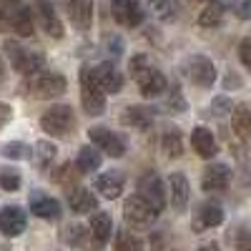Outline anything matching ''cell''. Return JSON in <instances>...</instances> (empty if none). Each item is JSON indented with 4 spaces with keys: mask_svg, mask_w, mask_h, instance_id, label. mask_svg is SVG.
<instances>
[{
    "mask_svg": "<svg viewBox=\"0 0 251 251\" xmlns=\"http://www.w3.org/2000/svg\"><path fill=\"white\" fill-rule=\"evenodd\" d=\"M20 171L18 169H10V166H5V169H0V188H3V191H18L20 188Z\"/></svg>",
    "mask_w": 251,
    "mask_h": 251,
    "instance_id": "obj_35",
    "label": "cell"
},
{
    "mask_svg": "<svg viewBox=\"0 0 251 251\" xmlns=\"http://www.w3.org/2000/svg\"><path fill=\"white\" fill-rule=\"evenodd\" d=\"M28 226V216L20 206H5L0 208V234L13 239V236H20Z\"/></svg>",
    "mask_w": 251,
    "mask_h": 251,
    "instance_id": "obj_14",
    "label": "cell"
},
{
    "mask_svg": "<svg viewBox=\"0 0 251 251\" xmlns=\"http://www.w3.org/2000/svg\"><path fill=\"white\" fill-rule=\"evenodd\" d=\"M239 58L246 66V71H251V38H244L239 43Z\"/></svg>",
    "mask_w": 251,
    "mask_h": 251,
    "instance_id": "obj_40",
    "label": "cell"
},
{
    "mask_svg": "<svg viewBox=\"0 0 251 251\" xmlns=\"http://www.w3.org/2000/svg\"><path fill=\"white\" fill-rule=\"evenodd\" d=\"M231 100H228L226 96H219V98H214L211 100V113L214 116H226V113H231Z\"/></svg>",
    "mask_w": 251,
    "mask_h": 251,
    "instance_id": "obj_38",
    "label": "cell"
},
{
    "mask_svg": "<svg viewBox=\"0 0 251 251\" xmlns=\"http://www.w3.org/2000/svg\"><path fill=\"white\" fill-rule=\"evenodd\" d=\"M28 203H30V211L38 219H46V221H55L63 214L60 201L53 199V196H48V194H43V191H33L30 199H28Z\"/></svg>",
    "mask_w": 251,
    "mask_h": 251,
    "instance_id": "obj_15",
    "label": "cell"
},
{
    "mask_svg": "<svg viewBox=\"0 0 251 251\" xmlns=\"http://www.w3.org/2000/svg\"><path fill=\"white\" fill-rule=\"evenodd\" d=\"M199 3H206V0H199Z\"/></svg>",
    "mask_w": 251,
    "mask_h": 251,
    "instance_id": "obj_48",
    "label": "cell"
},
{
    "mask_svg": "<svg viewBox=\"0 0 251 251\" xmlns=\"http://www.w3.org/2000/svg\"><path fill=\"white\" fill-rule=\"evenodd\" d=\"M161 151H163V156H169V158L183 156V136H181V131L176 128V126L163 128V133H161Z\"/></svg>",
    "mask_w": 251,
    "mask_h": 251,
    "instance_id": "obj_25",
    "label": "cell"
},
{
    "mask_svg": "<svg viewBox=\"0 0 251 251\" xmlns=\"http://www.w3.org/2000/svg\"><path fill=\"white\" fill-rule=\"evenodd\" d=\"M3 53H5V60L13 66V71L20 73V75H33L38 71H43V55L25 48L23 43H18V40H5Z\"/></svg>",
    "mask_w": 251,
    "mask_h": 251,
    "instance_id": "obj_3",
    "label": "cell"
},
{
    "mask_svg": "<svg viewBox=\"0 0 251 251\" xmlns=\"http://www.w3.org/2000/svg\"><path fill=\"white\" fill-rule=\"evenodd\" d=\"M111 48H113V53H123V46L118 38H111Z\"/></svg>",
    "mask_w": 251,
    "mask_h": 251,
    "instance_id": "obj_45",
    "label": "cell"
},
{
    "mask_svg": "<svg viewBox=\"0 0 251 251\" xmlns=\"http://www.w3.org/2000/svg\"><path fill=\"white\" fill-rule=\"evenodd\" d=\"M68 206L73 214H91L98 208V199L83 186H73L68 191Z\"/></svg>",
    "mask_w": 251,
    "mask_h": 251,
    "instance_id": "obj_21",
    "label": "cell"
},
{
    "mask_svg": "<svg viewBox=\"0 0 251 251\" xmlns=\"http://www.w3.org/2000/svg\"><path fill=\"white\" fill-rule=\"evenodd\" d=\"M98 166H100V153L96 146H83V149L78 151V158H75V169L80 174H93L98 171Z\"/></svg>",
    "mask_w": 251,
    "mask_h": 251,
    "instance_id": "obj_29",
    "label": "cell"
},
{
    "mask_svg": "<svg viewBox=\"0 0 251 251\" xmlns=\"http://www.w3.org/2000/svg\"><path fill=\"white\" fill-rule=\"evenodd\" d=\"M111 15L123 28H138L143 23L141 0H111Z\"/></svg>",
    "mask_w": 251,
    "mask_h": 251,
    "instance_id": "obj_10",
    "label": "cell"
},
{
    "mask_svg": "<svg viewBox=\"0 0 251 251\" xmlns=\"http://www.w3.org/2000/svg\"><path fill=\"white\" fill-rule=\"evenodd\" d=\"M199 251H221V249H219V244H214V241H211V244H203Z\"/></svg>",
    "mask_w": 251,
    "mask_h": 251,
    "instance_id": "obj_46",
    "label": "cell"
},
{
    "mask_svg": "<svg viewBox=\"0 0 251 251\" xmlns=\"http://www.w3.org/2000/svg\"><path fill=\"white\" fill-rule=\"evenodd\" d=\"M10 116H13L10 106H8V103H0V126H5L10 121Z\"/></svg>",
    "mask_w": 251,
    "mask_h": 251,
    "instance_id": "obj_43",
    "label": "cell"
},
{
    "mask_svg": "<svg viewBox=\"0 0 251 251\" xmlns=\"http://www.w3.org/2000/svg\"><path fill=\"white\" fill-rule=\"evenodd\" d=\"M30 13H33V23H38L50 38H63L66 35L63 23H60V18L55 15V8H53L50 0H33Z\"/></svg>",
    "mask_w": 251,
    "mask_h": 251,
    "instance_id": "obj_9",
    "label": "cell"
},
{
    "mask_svg": "<svg viewBox=\"0 0 251 251\" xmlns=\"http://www.w3.org/2000/svg\"><path fill=\"white\" fill-rule=\"evenodd\" d=\"M121 123L143 131V128H149V126L153 123V111L146 108V106H131V108H126L121 113Z\"/></svg>",
    "mask_w": 251,
    "mask_h": 251,
    "instance_id": "obj_26",
    "label": "cell"
},
{
    "mask_svg": "<svg viewBox=\"0 0 251 251\" xmlns=\"http://www.w3.org/2000/svg\"><path fill=\"white\" fill-rule=\"evenodd\" d=\"M228 8V0H211L199 15V25L201 28H216L224 23V15Z\"/></svg>",
    "mask_w": 251,
    "mask_h": 251,
    "instance_id": "obj_24",
    "label": "cell"
},
{
    "mask_svg": "<svg viewBox=\"0 0 251 251\" xmlns=\"http://www.w3.org/2000/svg\"><path fill=\"white\" fill-rule=\"evenodd\" d=\"M236 249H239V251H251V236L244 234V231H239V236H236Z\"/></svg>",
    "mask_w": 251,
    "mask_h": 251,
    "instance_id": "obj_41",
    "label": "cell"
},
{
    "mask_svg": "<svg viewBox=\"0 0 251 251\" xmlns=\"http://www.w3.org/2000/svg\"><path fill=\"white\" fill-rule=\"evenodd\" d=\"M228 181H231V169H228L226 163H208L201 174V188L208 194L226 191Z\"/></svg>",
    "mask_w": 251,
    "mask_h": 251,
    "instance_id": "obj_13",
    "label": "cell"
},
{
    "mask_svg": "<svg viewBox=\"0 0 251 251\" xmlns=\"http://www.w3.org/2000/svg\"><path fill=\"white\" fill-rule=\"evenodd\" d=\"M169 188H171V206L176 211H183L188 206V196H191V188H188V178L183 174H171L169 176Z\"/></svg>",
    "mask_w": 251,
    "mask_h": 251,
    "instance_id": "obj_23",
    "label": "cell"
},
{
    "mask_svg": "<svg viewBox=\"0 0 251 251\" xmlns=\"http://www.w3.org/2000/svg\"><path fill=\"white\" fill-rule=\"evenodd\" d=\"M191 146H194V151L201 156V158H214L219 153V143H216V136L203 128V126H199V128H194L191 133Z\"/></svg>",
    "mask_w": 251,
    "mask_h": 251,
    "instance_id": "obj_20",
    "label": "cell"
},
{
    "mask_svg": "<svg viewBox=\"0 0 251 251\" xmlns=\"http://www.w3.org/2000/svg\"><path fill=\"white\" fill-rule=\"evenodd\" d=\"M166 111H171V113L186 111V98H183V93H181L178 86H174L171 93H169V98H166Z\"/></svg>",
    "mask_w": 251,
    "mask_h": 251,
    "instance_id": "obj_36",
    "label": "cell"
},
{
    "mask_svg": "<svg viewBox=\"0 0 251 251\" xmlns=\"http://www.w3.org/2000/svg\"><path fill=\"white\" fill-rule=\"evenodd\" d=\"M156 216H158V211L149 201H143L138 194L128 196L123 201V219H126V224L133 226V228H149L156 221Z\"/></svg>",
    "mask_w": 251,
    "mask_h": 251,
    "instance_id": "obj_7",
    "label": "cell"
},
{
    "mask_svg": "<svg viewBox=\"0 0 251 251\" xmlns=\"http://www.w3.org/2000/svg\"><path fill=\"white\" fill-rule=\"evenodd\" d=\"M63 239L71 246H78V249H93L96 251V244H93V236H91V228H83L80 224H71L66 231H63Z\"/></svg>",
    "mask_w": 251,
    "mask_h": 251,
    "instance_id": "obj_28",
    "label": "cell"
},
{
    "mask_svg": "<svg viewBox=\"0 0 251 251\" xmlns=\"http://www.w3.org/2000/svg\"><path fill=\"white\" fill-rule=\"evenodd\" d=\"M113 251H143V241L128 228H121L113 239Z\"/></svg>",
    "mask_w": 251,
    "mask_h": 251,
    "instance_id": "obj_30",
    "label": "cell"
},
{
    "mask_svg": "<svg viewBox=\"0 0 251 251\" xmlns=\"http://www.w3.org/2000/svg\"><path fill=\"white\" fill-rule=\"evenodd\" d=\"M40 128H43L48 136H68L75 128V113L68 103H55L50 106L43 116H40Z\"/></svg>",
    "mask_w": 251,
    "mask_h": 251,
    "instance_id": "obj_5",
    "label": "cell"
},
{
    "mask_svg": "<svg viewBox=\"0 0 251 251\" xmlns=\"http://www.w3.org/2000/svg\"><path fill=\"white\" fill-rule=\"evenodd\" d=\"M231 128L241 141H246L251 136V108L249 106L236 103V106L231 108Z\"/></svg>",
    "mask_w": 251,
    "mask_h": 251,
    "instance_id": "obj_27",
    "label": "cell"
},
{
    "mask_svg": "<svg viewBox=\"0 0 251 251\" xmlns=\"http://www.w3.org/2000/svg\"><path fill=\"white\" fill-rule=\"evenodd\" d=\"M0 153H3L5 158H10V161H23V158L33 156V149L25 146L23 141H10V143H5L3 149H0Z\"/></svg>",
    "mask_w": 251,
    "mask_h": 251,
    "instance_id": "obj_32",
    "label": "cell"
},
{
    "mask_svg": "<svg viewBox=\"0 0 251 251\" xmlns=\"http://www.w3.org/2000/svg\"><path fill=\"white\" fill-rule=\"evenodd\" d=\"M78 176H80V171L75 169L73 163H63L60 169L53 174V181H55L58 186H68V188H73V183L78 181Z\"/></svg>",
    "mask_w": 251,
    "mask_h": 251,
    "instance_id": "obj_34",
    "label": "cell"
},
{
    "mask_svg": "<svg viewBox=\"0 0 251 251\" xmlns=\"http://www.w3.org/2000/svg\"><path fill=\"white\" fill-rule=\"evenodd\" d=\"M33 13L20 0H3L0 5V33H18V35H33Z\"/></svg>",
    "mask_w": 251,
    "mask_h": 251,
    "instance_id": "obj_1",
    "label": "cell"
},
{
    "mask_svg": "<svg viewBox=\"0 0 251 251\" xmlns=\"http://www.w3.org/2000/svg\"><path fill=\"white\" fill-rule=\"evenodd\" d=\"M66 13L78 30H88L93 23V0H68Z\"/></svg>",
    "mask_w": 251,
    "mask_h": 251,
    "instance_id": "obj_18",
    "label": "cell"
},
{
    "mask_svg": "<svg viewBox=\"0 0 251 251\" xmlns=\"http://www.w3.org/2000/svg\"><path fill=\"white\" fill-rule=\"evenodd\" d=\"M136 83H138V91H141L143 98H156V96H161L166 88H169V80H166V75L156 66H146L136 75Z\"/></svg>",
    "mask_w": 251,
    "mask_h": 251,
    "instance_id": "obj_12",
    "label": "cell"
},
{
    "mask_svg": "<svg viewBox=\"0 0 251 251\" xmlns=\"http://www.w3.org/2000/svg\"><path fill=\"white\" fill-rule=\"evenodd\" d=\"M221 224H224V208H221V203L206 201V203L199 206V211L194 216V231L196 234L206 231V228H216Z\"/></svg>",
    "mask_w": 251,
    "mask_h": 251,
    "instance_id": "obj_16",
    "label": "cell"
},
{
    "mask_svg": "<svg viewBox=\"0 0 251 251\" xmlns=\"http://www.w3.org/2000/svg\"><path fill=\"white\" fill-rule=\"evenodd\" d=\"M151 251H166V241L161 234H153L151 236Z\"/></svg>",
    "mask_w": 251,
    "mask_h": 251,
    "instance_id": "obj_42",
    "label": "cell"
},
{
    "mask_svg": "<svg viewBox=\"0 0 251 251\" xmlns=\"http://www.w3.org/2000/svg\"><path fill=\"white\" fill-rule=\"evenodd\" d=\"M149 3L158 20H171L178 15V0H149Z\"/></svg>",
    "mask_w": 251,
    "mask_h": 251,
    "instance_id": "obj_33",
    "label": "cell"
},
{
    "mask_svg": "<svg viewBox=\"0 0 251 251\" xmlns=\"http://www.w3.org/2000/svg\"><path fill=\"white\" fill-rule=\"evenodd\" d=\"M228 8L239 20H251V0H231Z\"/></svg>",
    "mask_w": 251,
    "mask_h": 251,
    "instance_id": "obj_37",
    "label": "cell"
},
{
    "mask_svg": "<svg viewBox=\"0 0 251 251\" xmlns=\"http://www.w3.org/2000/svg\"><path fill=\"white\" fill-rule=\"evenodd\" d=\"M78 78H80V103H83V111H86L88 116L106 113V91H103L100 83L96 80L93 66H83Z\"/></svg>",
    "mask_w": 251,
    "mask_h": 251,
    "instance_id": "obj_2",
    "label": "cell"
},
{
    "mask_svg": "<svg viewBox=\"0 0 251 251\" xmlns=\"http://www.w3.org/2000/svg\"><path fill=\"white\" fill-rule=\"evenodd\" d=\"M96 80L100 83V88L106 93H121L123 88V73L113 66V63H100V66H93Z\"/></svg>",
    "mask_w": 251,
    "mask_h": 251,
    "instance_id": "obj_19",
    "label": "cell"
},
{
    "mask_svg": "<svg viewBox=\"0 0 251 251\" xmlns=\"http://www.w3.org/2000/svg\"><path fill=\"white\" fill-rule=\"evenodd\" d=\"M93 186H96V191H98L103 199H118V196L123 194L126 178H123L121 171L111 169V171H103V174L93 181Z\"/></svg>",
    "mask_w": 251,
    "mask_h": 251,
    "instance_id": "obj_17",
    "label": "cell"
},
{
    "mask_svg": "<svg viewBox=\"0 0 251 251\" xmlns=\"http://www.w3.org/2000/svg\"><path fill=\"white\" fill-rule=\"evenodd\" d=\"M68 83H66V75L60 73H53V71H38L28 78V93L38 100H53V98H60L66 93Z\"/></svg>",
    "mask_w": 251,
    "mask_h": 251,
    "instance_id": "obj_4",
    "label": "cell"
},
{
    "mask_svg": "<svg viewBox=\"0 0 251 251\" xmlns=\"http://www.w3.org/2000/svg\"><path fill=\"white\" fill-rule=\"evenodd\" d=\"M224 86H226V88H239L241 80H239L236 73H226V83H224Z\"/></svg>",
    "mask_w": 251,
    "mask_h": 251,
    "instance_id": "obj_44",
    "label": "cell"
},
{
    "mask_svg": "<svg viewBox=\"0 0 251 251\" xmlns=\"http://www.w3.org/2000/svg\"><path fill=\"white\" fill-rule=\"evenodd\" d=\"M146 66H151V60H149V55H143V53H136L133 58H131V63H128V71H131V75L136 78Z\"/></svg>",
    "mask_w": 251,
    "mask_h": 251,
    "instance_id": "obj_39",
    "label": "cell"
},
{
    "mask_svg": "<svg viewBox=\"0 0 251 251\" xmlns=\"http://www.w3.org/2000/svg\"><path fill=\"white\" fill-rule=\"evenodd\" d=\"M138 196H141L143 201H149L156 211L161 214L163 206H166V194H163V181H161V176L153 174V171H149L146 176H141V178H138Z\"/></svg>",
    "mask_w": 251,
    "mask_h": 251,
    "instance_id": "obj_11",
    "label": "cell"
},
{
    "mask_svg": "<svg viewBox=\"0 0 251 251\" xmlns=\"http://www.w3.org/2000/svg\"><path fill=\"white\" fill-rule=\"evenodd\" d=\"M183 73L199 88H211L216 83V66L206 55H188L183 63Z\"/></svg>",
    "mask_w": 251,
    "mask_h": 251,
    "instance_id": "obj_6",
    "label": "cell"
},
{
    "mask_svg": "<svg viewBox=\"0 0 251 251\" xmlns=\"http://www.w3.org/2000/svg\"><path fill=\"white\" fill-rule=\"evenodd\" d=\"M91 236H93V244H96V249H100V246H106V241L111 239V231H113V219H111V214H106V211H98V214H93V219H91Z\"/></svg>",
    "mask_w": 251,
    "mask_h": 251,
    "instance_id": "obj_22",
    "label": "cell"
},
{
    "mask_svg": "<svg viewBox=\"0 0 251 251\" xmlns=\"http://www.w3.org/2000/svg\"><path fill=\"white\" fill-rule=\"evenodd\" d=\"M88 138H91V143H96V149H100L111 158H121L126 153V138L121 133L106 128V126H93L88 131Z\"/></svg>",
    "mask_w": 251,
    "mask_h": 251,
    "instance_id": "obj_8",
    "label": "cell"
},
{
    "mask_svg": "<svg viewBox=\"0 0 251 251\" xmlns=\"http://www.w3.org/2000/svg\"><path fill=\"white\" fill-rule=\"evenodd\" d=\"M3 75H5V68H3V58H0V80H3Z\"/></svg>",
    "mask_w": 251,
    "mask_h": 251,
    "instance_id": "obj_47",
    "label": "cell"
},
{
    "mask_svg": "<svg viewBox=\"0 0 251 251\" xmlns=\"http://www.w3.org/2000/svg\"><path fill=\"white\" fill-rule=\"evenodd\" d=\"M30 158L35 161L38 169H48V166L53 163V158H55V146L50 141H38Z\"/></svg>",
    "mask_w": 251,
    "mask_h": 251,
    "instance_id": "obj_31",
    "label": "cell"
}]
</instances>
